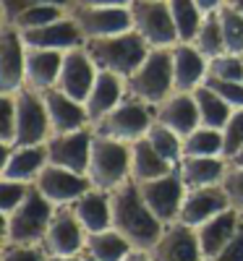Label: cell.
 <instances>
[{
	"instance_id": "1",
	"label": "cell",
	"mask_w": 243,
	"mask_h": 261,
	"mask_svg": "<svg viewBox=\"0 0 243 261\" xmlns=\"http://www.w3.org/2000/svg\"><path fill=\"white\" fill-rule=\"evenodd\" d=\"M110 206H113V227L134 248L149 251L160 241L165 225L144 204L139 186L134 180H128V183L118 186L115 191H110Z\"/></svg>"
},
{
	"instance_id": "2",
	"label": "cell",
	"mask_w": 243,
	"mask_h": 261,
	"mask_svg": "<svg viewBox=\"0 0 243 261\" xmlns=\"http://www.w3.org/2000/svg\"><path fill=\"white\" fill-rule=\"evenodd\" d=\"M84 50L94 60L97 71H107V73H115L120 79H128L147 60L152 47L147 45L144 37L136 29H128V32H120V34L86 39Z\"/></svg>"
},
{
	"instance_id": "3",
	"label": "cell",
	"mask_w": 243,
	"mask_h": 261,
	"mask_svg": "<svg viewBox=\"0 0 243 261\" xmlns=\"http://www.w3.org/2000/svg\"><path fill=\"white\" fill-rule=\"evenodd\" d=\"M173 92V47H152L147 60L126 79V97L157 107Z\"/></svg>"
},
{
	"instance_id": "4",
	"label": "cell",
	"mask_w": 243,
	"mask_h": 261,
	"mask_svg": "<svg viewBox=\"0 0 243 261\" xmlns=\"http://www.w3.org/2000/svg\"><path fill=\"white\" fill-rule=\"evenodd\" d=\"M55 209L58 206H53L37 188H32L27 199L3 217V241L16 246H42Z\"/></svg>"
},
{
	"instance_id": "5",
	"label": "cell",
	"mask_w": 243,
	"mask_h": 261,
	"mask_svg": "<svg viewBox=\"0 0 243 261\" xmlns=\"http://www.w3.org/2000/svg\"><path fill=\"white\" fill-rule=\"evenodd\" d=\"M86 178L92 180L94 188L107 191V193L128 183L131 180V144L94 134Z\"/></svg>"
},
{
	"instance_id": "6",
	"label": "cell",
	"mask_w": 243,
	"mask_h": 261,
	"mask_svg": "<svg viewBox=\"0 0 243 261\" xmlns=\"http://www.w3.org/2000/svg\"><path fill=\"white\" fill-rule=\"evenodd\" d=\"M154 123V107L139 99H131L126 97L115 110H110L105 118H100L92 130L97 136H107V139H115V141H136L144 139L147 130Z\"/></svg>"
},
{
	"instance_id": "7",
	"label": "cell",
	"mask_w": 243,
	"mask_h": 261,
	"mask_svg": "<svg viewBox=\"0 0 243 261\" xmlns=\"http://www.w3.org/2000/svg\"><path fill=\"white\" fill-rule=\"evenodd\" d=\"M131 18H134V29L144 37L149 47H175L181 42L167 0H134Z\"/></svg>"
},
{
	"instance_id": "8",
	"label": "cell",
	"mask_w": 243,
	"mask_h": 261,
	"mask_svg": "<svg viewBox=\"0 0 243 261\" xmlns=\"http://www.w3.org/2000/svg\"><path fill=\"white\" fill-rule=\"evenodd\" d=\"M18 97V125H16V146L45 144L53 136L50 115L42 92H34L29 86L16 92Z\"/></svg>"
},
{
	"instance_id": "9",
	"label": "cell",
	"mask_w": 243,
	"mask_h": 261,
	"mask_svg": "<svg viewBox=\"0 0 243 261\" xmlns=\"http://www.w3.org/2000/svg\"><path fill=\"white\" fill-rule=\"evenodd\" d=\"M84 34V39H100L134 29L131 6H74L68 11Z\"/></svg>"
},
{
	"instance_id": "10",
	"label": "cell",
	"mask_w": 243,
	"mask_h": 261,
	"mask_svg": "<svg viewBox=\"0 0 243 261\" xmlns=\"http://www.w3.org/2000/svg\"><path fill=\"white\" fill-rule=\"evenodd\" d=\"M136 186H139V193H141L144 204L154 212V217H157L162 225L178 222L181 204H183V196H186V186L178 175V170L167 172V175H162V178L136 183Z\"/></svg>"
},
{
	"instance_id": "11",
	"label": "cell",
	"mask_w": 243,
	"mask_h": 261,
	"mask_svg": "<svg viewBox=\"0 0 243 261\" xmlns=\"http://www.w3.org/2000/svg\"><path fill=\"white\" fill-rule=\"evenodd\" d=\"M92 144H94V130L92 128L71 130V134H53L45 141L47 162L86 175L89 157H92Z\"/></svg>"
},
{
	"instance_id": "12",
	"label": "cell",
	"mask_w": 243,
	"mask_h": 261,
	"mask_svg": "<svg viewBox=\"0 0 243 261\" xmlns=\"http://www.w3.org/2000/svg\"><path fill=\"white\" fill-rule=\"evenodd\" d=\"M34 188L45 196L53 206H71L79 196H84L92 188V180L86 175H81V172H74V170H65V167L47 162L37 175Z\"/></svg>"
},
{
	"instance_id": "13",
	"label": "cell",
	"mask_w": 243,
	"mask_h": 261,
	"mask_svg": "<svg viewBox=\"0 0 243 261\" xmlns=\"http://www.w3.org/2000/svg\"><path fill=\"white\" fill-rule=\"evenodd\" d=\"M27 86V45L13 24L0 27V92Z\"/></svg>"
},
{
	"instance_id": "14",
	"label": "cell",
	"mask_w": 243,
	"mask_h": 261,
	"mask_svg": "<svg viewBox=\"0 0 243 261\" xmlns=\"http://www.w3.org/2000/svg\"><path fill=\"white\" fill-rule=\"evenodd\" d=\"M97 73H100L97 65L89 58V53L84 50V45L81 47H74V50H65L55 89H60L63 94H68V97L84 102L86 97H89V92H92Z\"/></svg>"
},
{
	"instance_id": "15",
	"label": "cell",
	"mask_w": 243,
	"mask_h": 261,
	"mask_svg": "<svg viewBox=\"0 0 243 261\" xmlns=\"http://www.w3.org/2000/svg\"><path fill=\"white\" fill-rule=\"evenodd\" d=\"M84 241H86V230L76 220L74 209L58 206L45 232V241H42V248L47 251V256H79L84 251Z\"/></svg>"
},
{
	"instance_id": "16",
	"label": "cell",
	"mask_w": 243,
	"mask_h": 261,
	"mask_svg": "<svg viewBox=\"0 0 243 261\" xmlns=\"http://www.w3.org/2000/svg\"><path fill=\"white\" fill-rule=\"evenodd\" d=\"M152 261H204L196 227L183 222L165 225L160 241L149 248Z\"/></svg>"
},
{
	"instance_id": "17",
	"label": "cell",
	"mask_w": 243,
	"mask_h": 261,
	"mask_svg": "<svg viewBox=\"0 0 243 261\" xmlns=\"http://www.w3.org/2000/svg\"><path fill=\"white\" fill-rule=\"evenodd\" d=\"M21 39H24L27 47H34V50H58V53L81 47L86 42L81 29H79V24H76V18L71 13H65L63 18L53 21V24L21 32Z\"/></svg>"
},
{
	"instance_id": "18",
	"label": "cell",
	"mask_w": 243,
	"mask_h": 261,
	"mask_svg": "<svg viewBox=\"0 0 243 261\" xmlns=\"http://www.w3.org/2000/svg\"><path fill=\"white\" fill-rule=\"evenodd\" d=\"M230 209V201L223 191V186H207V188H188L183 196V204H181V214H178V222L199 227L204 225L207 220H212L214 214Z\"/></svg>"
},
{
	"instance_id": "19",
	"label": "cell",
	"mask_w": 243,
	"mask_h": 261,
	"mask_svg": "<svg viewBox=\"0 0 243 261\" xmlns=\"http://www.w3.org/2000/svg\"><path fill=\"white\" fill-rule=\"evenodd\" d=\"M154 120L167 125L170 130H175L178 136L186 139L191 130H196L199 125H202L193 92H173L167 99H162L157 107H154Z\"/></svg>"
},
{
	"instance_id": "20",
	"label": "cell",
	"mask_w": 243,
	"mask_h": 261,
	"mask_svg": "<svg viewBox=\"0 0 243 261\" xmlns=\"http://www.w3.org/2000/svg\"><path fill=\"white\" fill-rule=\"evenodd\" d=\"M42 97H45V105H47L53 134H71V130L92 128V120H89V113H86L84 102L63 94L60 89H47V92H42Z\"/></svg>"
},
{
	"instance_id": "21",
	"label": "cell",
	"mask_w": 243,
	"mask_h": 261,
	"mask_svg": "<svg viewBox=\"0 0 243 261\" xmlns=\"http://www.w3.org/2000/svg\"><path fill=\"white\" fill-rule=\"evenodd\" d=\"M209 60L196 50L193 42H178L173 47V81L175 92H193L204 84Z\"/></svg>"
},
{
	"instance_id": "22",
	"label": "cell",
	"mask_w": 243,
	"mask_h": 261,
	"mask_svg": "<svg viewBox=\"0 0 243 261\" xmlns=\"http://www.w3.org/2000/svg\"><path fill=\"white\" fill-rule=\"evenodd\" d=\"M3 167H0V178L6 180H24L34 183L42 167L47 165V146L45 144H32V146H13L3 149Z\"/></svg>"
},
{
	"instance_id": "23",
	"label": "cell",
	"mask_w": 243,
	"mask_h": 261,
	"mask_svg": "<svg viewBox=\"0 0 243 261\" xmlns=\"http://www.w3.org/2000/svg\"><path fill=\"white\" fill-rule=\"evenodd\" d=\"M123 99H126V79H120L115 73H107V71H100L89 97L84 99V107H86V113H89L92 125L100 118H105L110 110H115Z\"/></svg>"
},
{
	"instance_id": "24",
	"label": "cell",
	"mask_w": 243,
	"mask_h": 261,
	"mask_svg": "<svg viewBox=\"0 0 243 261\" xmlns=\"http://www.w3.org/2000/svg\"><path fill=\"white\" fill-rule=\"evenodd\" d=\"M240 222H243V214L230 206L225 212L214 214L212 220H207L204 225H199L196 227V235H199V246H202L204 258L214 256L217 251H223L233 241V235L238 232Z\"/></svg>"
},
{
	"instance_id": "25",
	"label": "cell",
	"mask_w": 243,
	"mask_h": 261,
	"mask_svg": "<svg viewBox=\"0 0 243 261\" xmlns=\"http://www.w3.org/2000/svg\"><path fill=\"white\" fill-rule=\"evenodd\" d=\"M71 209L86 232H100V230L113 227V206H110L107 191H100L92 186L84 196H79L71 204Z\"/></svg>"
},
{
	"instance_id": "26",
	"label": "cell",
	"mask_w": 243,
	"mask_h": 261,
	"mask_svg": "<svg viewBox=\"0 0 243 261\" xmlns=\"http://www.w3.org/2000/svg\"><path fill=\"white\" fill-rule=\"evenodd\" d=\"M178 175L188 188H207V186H220V180L225 178L228 160L225 157H191L186 154L178 162Z\"/></svg>"
},
{
	"instance_id": "27",
	"label": "cell",
	"mask_w": 243,
	"mask_h": 261,
	"mask_svg": "<svg viewBox=\"0 0 243 261\" xmlns=\"http://www.w3.org/2000/svg\"><path fill=\"white\" fill-rule=\"evenodd\" d=\"M63 65V53L27 47V86L34 92L55 89Z\"/></svg>"
},
{
	"instance_id": "28",
	"label": "cell",
	"mask_w": 243,
	"mask_h": 261,
	"mask_svg": "<svg viewBox=\"0 0 243 261\" xmlns=\"http://www.w3.org/2000/svg\"><path fill=\"white\" fill-rule=\"evenodd\" d=\"M175 165L167 162L165 157L157 154L147 136L131 141V180L134 183H144V180H154V178H162L167 172H173Z\"/></svg>"
},
{
	"instance_id": "29",
	"label": "cell",
	"mask_w": 243,
	"mask_h": 261,
	"mask_svg": "<svg viewBox=\"0 0 243 261\" xmlns=\"http://www.w3.org/2000/svg\"><path fill=\"white\" fill-rule=\"evenodd\" d=\"M131 251H134V246H131L115 227H107V230H100V232H86L84 253L94 256L97 261H123Z\"/></svg>"
},
{
	"instance_id": "30",
	"label": "cell",
	"mask_w": 243,
	"mask_h": 261,
	"mask_svg": "<svg viewBox=\"0 0 243 261\" xmlns=\"http://www.w3.org/2000/svg\"><path fill=\"white\" fill-rule=\"evenodd\" d=\"M193 99H196V107H199L202 125L220 128V130L225 128V123H228L230 115H233V107H230L223 97H220L217 92H212L207 84H202L199 89H193Z\"/></svg>"
},
{
	"instance_id": "31",
	"label": "cell",
	"mask_w": 243,
	"mask_h": 261,
	"mask_svg": "<svg viewBox=\"0 0 243 261\" xmlns=\"http://www.w3.org/2000/svg\"><path fill=\"white\" fill-rule=\"evenodd\" d=\"M225 157V136L220 128L199 125L183 139V157ZM228 160V157H225Z\"/></svg>"
},
{
	"instance_id": "32",
	"label": "cell",
	"mask_w": 243,
	"mask_h": 261,
	"mask_svg": "<svg viewBox=\"0 0 243 261\" xmlns=\"http://www.w3.org/2000/svg\"><path fill=\"white\" fill-rule=\"evenodd\" d=\"M170 16L175 21V29H178L181 42H193L199 27L204 21V11L199 8L196 0H167Z\"/></svg>"
},
{
	"instance_id": "33",
	"label": "cell",
	"mask_w": 243,
	"mask_h": 261,
	"mask_svg": "<svg viewBox=\"0 0 243 261\" xmlns=\"http://www.w3.org/2000/svg\"><path fill=\"white\" fill-rule=\"evenodd\" d=\"M193 45H196V50L202 53L207 60L228 53V50H225V37H223V27H220L217 11L204 13L202 27H199V32H196V37H193Z\"/></svg>"
},
{
	"instance_id": "34",
	"label": "cell",
	"mask_w": 243,
	"mask_h": 261,
	"mask_svg": "<svg viewBox=\"0 0 243 261\" xmlns=\"http://www.w3.org/2000/svg\"><path fill=\"white\" fill-rule=\"evenodd\" d=\"M147 141L157 149V154L165 157L167 162H173L178 167V162L183 160V136H178L175 130H170L167 125L154 120L152 128L147 130Z\"/></svg>"
},
{
	"instance_id": "35",
	"label": "cell",
	"mask_w": 243,
	"mask_h": 261,
	"mask_svg": "<svg viewBox=\"0 0 243 261\" xmlns=\"http://www.w3.org/2000/svg\"><path fill=\"white\" fill-rule=\"evenodd\" d=\"M16 125H18V97L16 92H0V144H3V149L16 146Z\"/></svg>"
},
{
	"instance_id": "36",
	"label": "cell",
	"mask_w": 243,
	"mask_h": 261,
	"mask_svg": "<svg viewBox=\"0 0 243 261\" xmlns=\"http://www.w3.org/2000/svg\"><path fill=\"white\" fill-rule=\"evenodd\" d=\"M71 8H63V6H34L24 13H18L11 24L18 29V32H27V29H37V27H45V24H53V21L63 18ZM6 24V21H3Z\"/></svg>"
},
{
	"instance_id": "37",
	"label": "cell",
	"mask_w": 243,
	"mask_h": 261,
	"mask_svg": "<svg viewBox=\"0 0 243 261\" xmlns=\"http://www.w3.org/2000/svg\"><path fill=\"white\" fill-rule=\"evenodd\" d=\"M217 16H220V27H223V37H225V50L243 55V16L228 3L217 11Z\"/></svg>"
},
{
	"instance_id": "38",
	"label": "cell",
	"mask_w": 243,
	"mask_h": 261,
	"mask_svg": "<svg viewBox=\"0 0 243 261\" xmlns=\"http://www.w3.org/2000/svg\"><path fill=\"white\" fill-rule=\"evenodd\" d=\"M207 76L228 79V81H243V55H238V53H223V55L212 58Z\"/></svg>"
},
{
	"instance_id": "39",
	"label": "cell",
	"mask_w": 243,
	"mask_h": 261,
	"mask_svg": "<svg viewBox=\"0 0 243 261\" xmlns=\"http://www.w3.org/2000/svg\"><path fill=\"white\" fill-rule=\"evenodd\" d=\"M220 186H223L228 201L235 212L243 214V165H233L228 162V170H225V178L220 180Z\"/></svg>"
},
{
	"instance_id": "40",
	"label": "cell",
	"mask_w": 243,
	"mask_h": 261,
	"mask_svg": "<svg viewBox=\"0 0 243 261\" xmlns=\"http://www.w3.org/2000/svg\"><path fill=\"white\" fill-rule=\"evenodd\" d=\"M34 188V183H24V180H6L3 178V183H0V212H3V217L6 214H11L21 201L29 196V191Z\"/></svg>"
},
{
	"instance_id": "41",
	"label": "cell",
	"mask_w": 243,
	"mask_h": 261,
	"mask_svg": "<svg viewBox=\"0 0 243 261\" xmlns=\"http://www.w3.org/2000/svg\"><path fill=\"white\" fill-rule=\"evenodd\" d=\"M34 6H63V8H74V0H0V16H3L6 24L24 13Z\"/></svg>"
},
{
	"instance_id": "42",
	"label": "cell",
	"mask_w": 243,
	"mask_h": 261,
	"mask_svg": "<svg viewBox=\"0 0 243 261\" xmlns=\"http://www.w3.org/2000/svg\"><path fill=\"white\" fill-rule=\"evenodd\" d=\"M204 84L209 86L212 92H217L223 97L233 110L243 107V81H228V79H214V76H207Z\"/></svg>"
},
{
	"instance_id": "43",
	"label": "cell",
	"mask_w": 243,
	"mask_h": 261,
	"mask_svg": "<svg viewBox=\"0 0 243 261\" xmlns=\"http://www.w3.org/2000/svg\"><path fill=\"white\" fill-rule=\"evenodd\" d=\"M223 136H225V157L230 160L235 151L243 146V107L233 110L230 120L223 128Z\"/></svg>"
},
{
	"instance_id": "44",
	"label": "cell",
	"mask_w": 243,
	"mask_h": 261,
	"mask_svg": "<svg viewBox=\"0 0 243 261\" xmlns=\"http://www.w3.org/2000/svg\"><path fill=\"white\" fill-rule=\"evenodd\" d=\"M47 251L42 246H16L6 243L3 248V261H47Z\"/></svg>"
},
{
	"instance_id": "45",
	"label": "cell",
	"mask_w": 243,
	"mask_h": 261,
	"mask_svg": "<svg viewBox=\"0 0 243 261\" xmlns=\"http://www.w3.org/2000/svg\"><path fill=\"white\" fill-rule=\"evenodd\" d=\"M204 261H243V222H240L238 232L233 235V241L223 251H217L214 256H209Z\"/></svg>"
},
{
	"instance_id": "46",
	"label": "cell",
	"mask_w": 243,
	"mask_h": 261,
	"mask_svg": "<svg viewBox=\"0 0 243 261\" xmlns=\"http://www.w3.org/2000/svg\"><path fill=\"white\" fill-rule=\"evenodd\" d=\"M134 0H74V6H131Z\"/></svg>"
},
{
	"instance_id": "47",
	"label": "cell",
	"mask_w": 243,
	"mask_h": 261,
	"mask_svg": "<svg viewBox=\"0 0 243 261\" xmlns=\"http://www.w3.org/2000/svg\"><path fill=\"white\" fill-rule=\"evenodd\" d=\"M199 3V8H202L204 13H212V11H220L225 6V0H196Z\"/></svg>"
},
{
	"instance_id": "48",
	"label": "cell",
	"mask_w": 243,
	"mask_h": 261,
	"mask_svg": "<svg viewBox=\"0 0 243 261\" xmlns=\"http://www.w3.org/2000/svg\"><path fill=\"white\" fill-rule=\"evenodd\" d=\"M123 261H152V256H149V251H139V248H134Z\"/></svg>"
},
{
	"instance_id": "49",
	"label": "cell",
	"mask_w": 243,
	"mask_h": 261,
	"mask_svg": "<svg viewBox=\"0 0 243 261\" xmlns=\"http://www.w3.org/2000/svg\"><path fill=\"white\" fill-rule=\"evenodd\" d=\"M47 261H81V253L79 256H50Z\"/></svg>"
},
{
	"instance_id": "50",
	"label": "cell",
	"mask_w": 243,
	"mask_h": 261,
	"mask_svg": "<svg viewBox=\"0 0 243 261\" xmlns=\"http://www.w3.org/2000/svg\"><path fill=\"white\" fill-rule=\"evenodd\" d=\"M228 162H233V165H243V146H240V149L235 151V154H233V157H230Z\"/></svg>"
},
{
	"instance_id": "51",
	"label": "cell",
	"mask_w": 243,
	"mask_h": 261,
	"mask_svg": "<svg viewBox=\"0 0 243 261\" xmlns=\"http://www.w3.org/2000/svg\"><path fill=\"white\" fill-rule=\"evenodd\" d=\"M225 3H228L230 8H235V11L243 16V0H225Z\"/></svg>"
},
{
	"instance_id": "52",
	"label": "cell",
	"mask_w": 243,
	"mask_h": 261,
	"mask_svg": "<svg viewBox=\"0 0 243 261\" xmlns=\"http://www.w3.org/2000/svg\"><path fill=\"white\" fill-rule=\"evenodd\" d=\"M81 261H97V258H94V256H89V253H84V251H81Z\"/></svg>"
}]
</instances>
